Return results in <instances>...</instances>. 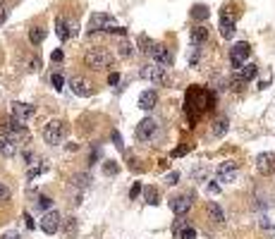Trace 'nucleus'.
Here are the masks:
<instances>
[{"label": "nucleus", "mask_w": 275, "mask_h": 239, "mask_svg": "<svg viewBox=\"0 0 275 239\" xmlns=\"http://www.w3.org/2000/svg\"><path fill=\"white\" fill-rule=\"evenodd\" d=\"M208 108H213V94L201 86H191L187 91V103H184V110L191 115V120H196Z\"/></svg>", "instance_id": "1"}, {"label": "nucleus", "mask_w": 275, "mask_h": 239, "mask_svg": "<svg viewBox=\"0 0 275 239\" xmlns=\"http://www.w3.org/2000/svg\"><path fill=\"white\" fill-rule=\"evenodd\" d=\"M84 65H86L89 70H96V72L110 70V67H113V55H110V50H106V48L94 46L84 53Z\"/></svg>", "instance_id": "2"}, {"label": "nucleus", "mask_w": 275, "mask_h": 239, "mask_svg": "<svg viewBox=\"0 0 275 239\" xmlns=\"http://www.w3.org/2000/svg\"><path fill=\"white\" fill-rule=\"evenodd\" d=\"M43 141L48 143V146H60L62 143V139L67 136V124L62 122V120H50V122H46L43 124Z\"/></svg>", "instance_id": "3"}, {"label": "nucleus", "mask_w": 275, "mask_h": 239, "mask_svg": "<svg viewBox=\"0 0 275 239\" xmlns=\"http://www.w3.org/2000/svg\"><path fill=\"white\" fill-rule=\"evenodd\" d=\"M249 55H251V46L247 41L235 43V46L230 48V65H232V70H242V67L247 65Z\"/></svg>", "instance_id": "4"}, {"label": "nucleus", "mask_w": 275, "mask_h": 239, "mask_svg": "<svg viewBox=\"0 0 275 239\" xmlns=\"http://www.w3.org/2000/svg\"><path fill=\"white\" fill-rule=\"evenodd\" d=\"M139 77H141V79H146V82H151V84H165L167 82L165 67H160V65H155V62L143 65L141 70H139Z\"/></svg>", "instance_id": "5"}, {"label": "nucleus", "mask_w": 275, "mask_h": 239, "mask_svg": "<svg viewBox=\"0 0 275 239\" xmlns=\"http://www.w3.org/2000/svg\"><path fill=\"white\" fill-rule=\"evenodd\" d=\"M115 24L113 14L108 12H94L89 17V34H98V31H110V26Z\"/></svg>", "instance_id": "6"}, {"label": "nucleus", "mask_w": 275, "mask_h": 239, "mask_svg": "<svg viewBox=\"0 0 275 239\" xmlns=\"http://www.w3.org/2000/svg\"><path fill=\"white\" fill-rule=\"evenodd\" d=\"M237 175H239V163H235V160H223L220 165L215 167V177H218V182H223V184L235 182Z\"/></svg>", "instance_id": "7"}, {"label": "nucleus", "mask_w": 275, "mask_h": 239, "mask_svg": "<svg viewBox=\"0 0 275 239\" xmlns=\"http://www.w3.org/2000/svg\"><path fill=\"white\" fill-rule=\"evenodd\" d=\"M17 153H19V136L10 134V131L0 134V155L12 158V155H17Z\"/></svg>", "instance_id": "8"}, {"label": "nucleus", "mask_w": 275, "mask_h": 239, "mask_svg": "<svg viewBox=\"0 0 275 239\" xmlns=\"http://www.w3.org/2000/svg\"><path fill=\"white\" fill-rule=\"evenodd\" d=\"M191 206H194V196H191V194H179V196H172V199H170V211L177 215V218L189 213Z\"/></svg>", "instance_id": "9"}, {"label": "nucleus", "mask_w": 275, "mask_h": 239, "mask_svg": "<svg viewBox=\"0 0 275 239\" xmlns=\"http://www.w3.org/2000/svg\"><path fill=\"white\" fill-rule=\"evenodd\" d=\"M148 58H151V62L165 67V70L172 65V53H170V48H167L165 43H155V46L151 48V53H148Z\"/></svg>", "instance_id": "10"}, {"label": "nucleus", "mask_w": 275, "mask_h": 239, "mask_svg": "<svg viewBox=\"0 0 275 239\" xmlns=\"http://www.w3.org/2000/svg\"><path fill=\"white\" fill-rule=\"evenodd\" d=\"M60 227H62V215L58 211H46L41 218V230L46 235H55V232H60Z\"/></svg>", "instance_id": "11"}, {"label": "nucleus", "mask_w": 275, "mask_h": 239, "mask_svg": "<svg viewBox=\"0 0 275 239\" xmlns=\"http://www.w3.org/2000/svg\"><path fill=\"white\" fill-rule=\"evenodd\" d=\"M256 170L261 172L263 177L273 175L275 172V153L273 151H263V153L256 155Z\"/></svg>", "instance_id": "12"}, {"label": "nucleus", "mask_w": 275, "mask_h": 239, "mask_svg": "<svg viewBox=\"0 0 275 239\" xmlns=\"http://www.w3.org/2000/svg\"><path fill=\"white\" fill-rule=\"evenodd\" d=\"M155 131H158V122L153 118H143L139 124H137V139L139 141H148V139H153Z\"/></svg>", "instance_id": "13"}, {"label": "nucleus", "mask_w": 275, "mask_h": 239, "mask_svg": "<svg viewBox=\"0 0 275 239\" xmlns=\"http://www.w3.org/2000/svg\"><path fill=\"white\" fill-rule=\"evenodd\" d=\"M172 235H175V239H196V230H194L187 220L177 218L175 225H172Z\"/></svg>", "instance_id": "14"}, {"label": "nucleus", "mask_w": 275, "mask_h": 239, "mask_svg": "<svg viewBox=\"0 0 275 239\" xmlns=\"http://www.w3.org/2000/svg\"><path fill=\"white\" fill-rule=\"evenodd\" d=\"M235 14H230L227 12V7H223V12H220V36L223 38H232L235 36Z\"/></svg>", "instance_id": "15"}, {"label": "nucleus", "mask_w": 275, "mask_h": 239, "mask_svg": "<svg viewBox=\"0 0 275 239\" xmlns=\"http://www.w3.org/2000/svg\"><path fill=\"white\" fill-rule=\"evenodd\" d=\"M70 89H72V94L82 96V98H89V96L94 94L91 84L86 82V79H82V77H72V79H70Z\"/></svg>", "instance_id": "16"}, {"label": "nucleus", "mask_w": 275, "mask_h": 239, "mask_svg": "<svg viewBox=\"0 0 275 239\" xmlns=\"http://www.w3.org/2000/svg\"><path fill=\"white\" fill-rule=\"evenodd\" d=\"M36 108L29 106V103H22V101H17V103H12V113L10 115H14L17 120H22V122H26L29 118H34Z\"/></svg>", "instance_id": "17"}, {"label": "nucleus", "mask_w": 275, "mask_h": 239, "mask_svg": "<svg viewBox=\"0 0 275 239\" xmlns=\"http://www.w3.org/2000/svg\"><path fill=\"white\" fill-rule=\"evenodd\" d=\"M189 41H191V46L201 48L203 43L208 41V26H206V24H196V26L189 31Z\"/></svg>", "instance_id": "18"}, {"label": "nucleus", "mask_w": 275, "mask_h": 239, "mask_svg": "<svg viewBox=\"0 0 275 239\" xmlns=\"http://www.w3.org/2000/svg\"><path fill=\"white\" fill-rule=\"evenodd\" d=\"M2 129L10 131V134H26V127H24L22 120H17L14 115H7V118H2Z\"/></svg>", "instance_id": "19"}, {"label": "nucleus", "mask_w": 275, "mask_h": 239, "mask_svg": "<svg viewBox=\"0 0 275 239\" xmlns=\"http://www.w3.org/2000/svg\"><path fill=\"white\" fill-rule=\"evenodd\" d=\"M137 103H139L141 110H153V108L158 106V94H155L153 89H146V91L139 94V101H137Z\"/></svg>", "instance_id": "20"}, {"label": "nucleus", "mask_w": 275, "mask_h": 239, "mask_svg": "<svg viewBox=\"0 0 275 239\" xmlns=\"http://www.w3.org/2000/svg\"><path fill=\"white\" fill-rule=\"evenodd\" d=\"M206 213H208V218L213 220L215 225H223V223H225V211H223V208H220L215 201L206 203Z\"/></svg>", "instance_id": "21"}, {"label": "nucleus", "mask_w": 275, "mask_h": 239, "mask_svg": "<svg viewBox=\"0 0 275 239\" xmlns=\"http://www.w3.org/2000/svg\"><path fill=\"white\" fill-rule=\"evenodd\" d=\"M91 175L89 172H74L70 177V184L74 187V189H86V187H91Z\"/></svg>", "instance_id": "22"}, {"label": "nucleus", "mask_w": 275, "mask_h": 239, "mask_svg": "<svg viewBox=\"0 0 275 239\" xmlns=\"http://www.w3.org/2000/svg\"><path fill=\"white\" fill-rule=\"evenodd\" d=\"M46 170H48L46 158H38L36 163H29V167H26V177H29V179H34V177H38L41 172H46Z\"/></svg>", "instance_id": "23"}, {"label": "nucleus", "mask_w": 275, "mask_h": 239, "mask_svg": "<svg viewBox=\"0 0 275 239\" xmlns=\"http://www.w3.org/2000/svg\"><path fill=\"white\" fill-rule=\"evenodd\" d=\"M227 129H230V120L227 118H215L213 120V127H211L213 136H225Z\"/></svg>", "instance_id": "24"}, {"label": "nucleus", "mask_w": 275, "mask_h": 239, "mask_svg": "<svg viewBox=\"0 0 275 239\" xmlns=\"http://www.w3.org/2000/svg\"><path fill=\"white\" fill-rule=\"evenodd\" d=\"M55 34H58L60 41L72 38V36H70V26H67V19H65V17H58V19H55Z\"/></svg>", "instance_id": "25"}, {"label": "nucleus", "mask_w": 275, "mask_h": 239, "mask_svg": "<svg viewBox=\"0 0 275 239\" xmlns=\"http://www.w3.org/2000/svg\"><path fill=\"white\" fill-rule=\"evenodd\" d=\"M211 17V10L206 7V5H201V2H196L194 7H191V19H196V22H206Z\"/></svg>", "instance_id": "26"}, {"label": "nucleus", "mask_w": 275, "mask_h": 239, "mask_svg": "<svg viewBox=\"0 0 275 239\" xmlns=\"http://www.w3.org/2000/svg\"><path fill=\"white\" fill-rule=\"evenodd\" d=\"M43 38H46V29L43 26H31L29 29V43L38 46V43H43Z\"/></svg>", "instance_id": "27"}, {"label": "nucleus", "mask_w": 275, "mask_h": 239, "mask_svg": "<svg viewBox=\"0 0 275 239\" xmlns=\"http://www.w3.org/2000/svg\"><path fill=\"white\" fill-rule=\"evenodd\" d=\"M62 232H65V237L67 239H72L74 237V235H77V218H65V220H62Z\"/></svg>", "instance_id": "28"}, {"label": "nucleus", "mask_w": 275, "mask_h": 239, "mask_svg": "<svg viewBox=\"0 0 275 239\" xmlns=\"http://www.w3.org/2000/svg\"><path fill=\"white\" fill-rule=\"evenodd\" d=\"M118 53L122 55V58H132V55H134V43H132L130 38L120 41V43H118Z\"/></svg>", "instance_id": "29"}, {"label": "nucleus", "mask_w": 275, "mask_h": 239, "mask_svg": "<svg viewBox=\"0 0 275 239\" xmlns=\"http://www.w3.org/2000/svg\"><path fill=\"white\" fill-rule=\"evenodd\" d=\"M137 43H139V50H141L143 55H148V53H151V48L155 46V41H153V38H148L146 34H139V41H137Z\"/></svg>", "instance_id": "30"}, {"label": "nucleus", "mask_w": 275, "mask_h": 239, "mask_svg": "<svg viewBox=\"0 0 275 239\" xmlns=\"http://www.w3.org/2000/svg\"><path fill=\"white\" fill-rule=\"evenodd\" d=\"M208 165H199V167H194L191 170V177L196 179V182H208Z\"/></svg>", "instance_id": "31"}, {"label": "nucleus", "mask_w": 275, "mask_h": 239, "mask_svg": "<svg viewBox=\"0 0 275 239\" xmlns=\"http://www.w3.org/2000/svg\"><path fill=\"white\" fill-rule=\"evenodd\" d=\"M143 199H146V203L155 206V203H158V191H155V187H143Z\"/></svg>", "instance_id": "32"}, {"label": "nucleus", "mask_w": 275, "mask_h": 239, "mask_svg": "<svg viewBox=\"0 0 275 239\" xmlns=\"http://www.w3.org/2000/svg\"><path fill=\"white\" fill-rule=\"evenodd\" d=\"M103 172H106V175H118L120 165L115 163V160H106V163H103Z\"/></svg>", "instance_id": "33"}, {"label": "nucleus", "mask_w": 275, "mask_h": 239, "mask_svg": "<svg viewBox=\"0 0 275 239\" xmlns=\"http://www.w3.org/2000/svg\"><path fill=\"white\" fill-rule=\"evenodd\" d=\"M50 84H53V89H55V91H62V84H65L62 74H53V77H50Z\"/></svg>", "instance_id": "34"}, {"label": "nucleus", "mask_w": 275, "mask_h": 239, "mask_svg": "<svg viewBox=\"0 0 275 239\" xmlns=\"http://www.w3.org/2000/svg\"><path fill=\"white\" fill-rule=\"evenodd\" d=\"M50 199H48V196H38V201H36V206H38V208H43V211H50Z\"/></svg>", "instance_id": "35"}, {"label": "nucleus", "mask_w": 275, "mask_h": 239, "mask_svg": "<svg viewBox=\"0 0 275 239\" xmlns=\"http://www.w3.org/2000/svg\"><path fill=\"white\" fill-rule=\"evenodd\" d=\"M141 191H143L141 182H134V187H132V191H130V199H132V201H134V199H137V196H139Z\"/></svg>", "instance_id": "36"}, {"label": "nucleus", "mask_w": 275, "mask_h": 239, "mask_svg": "<svg viewBox=\"0 0 275 239\" xmlns=\"http://www.w3.org/2000/svg\"><path fill=\"white\" fill-rule=\"evenodd\" d=\"M199 46H191V55H189V65H199Z\"/></svg>", "instance_id": "37"}, {"label": "nucleus", "mask_w": 275, "mask_h": 239, "mask_svg": "<svg viewBox=\"0 0 275 239\" xmlns=\"http://www.w3.org/2000/svg\"><path fill=\"white\" fill-rule=\"evenodd\" d=\"M7 199H10V189H7V187L0 182V203H5Z\"/></svg>", "instance_id": "38"}, {"label": "nucleus", "mask_w": 275, "mask_h": 239, "mask_svg": "<svg viewBox=\"0 0 275 239\" xmlns=\"http://www.w3.org/2000/svg\"><path fill=\"white\" fill-rule=\"evenodd\" d=\"M7 17H10V10H7L5 5H0V26L7 22Z\"/></svg>", "instance_id": "39"}, {"label": "nucleus", "mask_w": 275, "mask_h": 239, "mask_svg": "<svg viewBox=\"0 0 275 239\" xmlns=\"http://www.w3.org/2000/svg\"><path fill=\"white\" fill-rule=\"evenodd\" d=\"M165 182L170 184V187H172V184H177V182H179V172H170V175L165 177Z\"/></svg>", "instance_id": "40"}, {"label": "nucleus", "mask_w": 275, "mask_h": 239, "mask_svg": "<svg viewBox=\"0 0 275 239\" xmlns=\"http://www.w3.org/2000/svg\"><path fill=\"white\" fill-rule=\"evenodd\" d=\"M118 82H120V74L118 72H110V74H108V86H115Z\"/></svg>", "instance_id": "41"}, {"label": "nucleus", "mask_w": 275, "mask_h": 239, "mask_svg": "<svg viewBox=\"0 0 275 239\" xmlns=\"http://www.w3.org/2000/svg\"><path fill=\"white\" fill-rule=\"evenodd\" d=\"M67 26H70V36L74 38V36H77V31H79V24L74 22V19H70V22H67Z\"/></svg>", "instance_id": "42"}, {"label": "nucleus", "mask_w": 275, "mask_h": 239, "mask_svg": "<svg viewBox=\"0 0 275 239\" xmlns=\"http://www.w3.org/2000/svg\"><path fill=\"white\" fill-rule=\"evenodd\" d=\"M98 158H101V148H98V146H96L94 151H91V153H89V163H91V165H94V160H98Z\"/></svg>", "instance_id": "43"}, {"label": "nucleus", "mask_w": 275, "mask_h": 239, "mask_svg": "<svg viewBox=\"0 0 275 239\" xmlns=\"http://www.w3.org/2000/svg\"><path fill=\"white\" fill-rule=\"evenodd\" d=\"M113 141H115V146H118V148H125V143H122V136H120L118 131H113Z\"/></svg>", "instance_id": "44"}, {"label": "nucleus", "mask_w": 275, "mask_h": 239, "mask_svg": "<svg viewBox=\"0 0 275 239\" xmlns=\"http://www.w3.org/2000/svg\"><path fill=\"white\" fill-rule=\"evenodd\" d=\"M187 151H189V146H179V148H175V151H172V155L177 158V155H184Z\"/></svg>", "instance_id": "45"}, {"label": "nucleus", "mask_w": 275, "mask_h": 239, "mask_svg": "<svg viewBox=\"0 0 275 239\" xmlns=\"http://www.w3.org/2000/svg\"><path fill=\"white\" fill-rule=\"evenodd\" d=\"M108 34H120V36H125V34H127V29H122V26H113V29H110Z\"/></svg>", "instance_id": "46"}, {"label": "nucleus", "mask_w": 275, "mask_h": 239, "mask_svg": "<svg viewBox=\"0 0 275 239\" xmlns=\"http://www.w3.org/2000/svg\"><path fill=\"white\" fill-rule=\"evenodd\" d=\"M208 191H211V194H218V191H220V184H215V182H208Z\"/></svg>", "instance_id": "47"}, {"label": "nucleus", "mask_w": 275, "mask_h": 239, "mask_svg": "<svg viewBox=\"0 0 275 239\" xmlns=\"http://www.w3.org/2000/svg\"><path fill=\"white\" fill-rule=\"evenodd\" d=\"M50 60H55V62H60V60H62V50H53V55H50Z\"/></svg>", "instance_id": "48"}, {"label": "nucleus", "mask_w": 275, "mask_h": 239, "mask_svg": "<svg viewBox=\"0 0 275 239\" xmlns=\"http://www.w3.org/2000/svg\"><path fill=\"white\" fill-rule=\"evenodd\" d=\"M24 220H26V227H31V230H34V220H31V215L26 213V215H24Z\"/></svg>", "instance_id": "49"}, {"label": "nucleus", "mask_w": 275, "mask_h": 239, "mask_svg": "<svg viewBox=\"0 0 275 239\" xmlns=\"http://www.w3.org/2000/svg\"><path fill=\"white\" fill-rule=\"evenodd\" d=\"M261 227L263 230H268V227H271V220H268V218H261Z\"/></svg>", "instance_id": "50"}, {"label": "nucleus", "mask_w": 275, "mask_h": 239, "mask_svg": "<svg viewBox=\"0 0 275 239\" xmlns=\"http://www.w3.org/2000/svg\"><path fill=\"white\" fill-rule=\"evenodd\" d=\"M2 239H19V235H17V232H7Z\"/></svg>", "instance_id": "51"}, {"label": "nucleus", "mask_w": 275, "mask_h": 239, "mask_svg": "<svg viewBox=\"0 0 275 239\" xmlns=\"http://www.w3.org/2000/svg\"><path fill=\"white\" fill-rule=\"evenodd\" d=\"M14 2H19V0H14Z\"/></svg>", "instance_id": "52"}]
</instances>
